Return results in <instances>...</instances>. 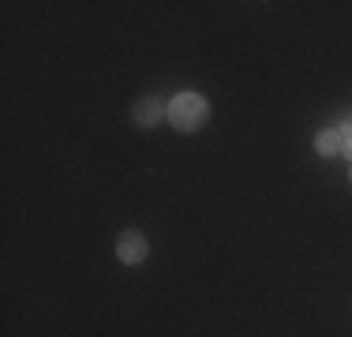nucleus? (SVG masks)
<instances>
[{
    "label": "nucleus",
    "mask_w": 352,
    "mask_h": 337,
    "mask_svg": "<svg viewBox=\"0 0 352 337\" xmlns=\"http://www.w3.org/2000/svg\"><path fill=\"white\" fill-rule=\"evenodd\" d=\"M169 120H173V128H180V131H195L210 120V105H206L203 94H191V90L188 94H176L173 105H169Z\"/></svg>",
    "instance_id": "nucleus-1"
},
{
    "label": "nucleus",
    "mask_w": 352,
    "mask_h": 337,
    "mask_svg": "<svg viewBox=\"0 0 352 337\" xmlns=\"http://www.w3.org/2000/svg\"><path fill=\"white\" fill-rule=\"evenodd\" d=\"M146 251H150L146 236H142V232H135V229L120 232V240H116V255H120V263H128V266L142 263V259H146Z\"/></svg>",
    "instance_id": "nucleus-2"
},
{
    "label": "nucleus",
    "mask_w": 352,
    "mask_h": 337,
    "mask_svg": "<svg viewBox=\"0 0 352 337\" xmlns=\"http://www.w3.org/2000/svg\"><path fill=\"white\" fill-rule=\"evenodd\" d=\"M315 150H318L322 157L341 154V150H345V124H333V128H322V131H318Z\"/></svg>",
    "instance_id": "nucleus-3"
},
{
    "label": "nucleus",
    "mask_w": 352,
    "mask_h": 337,
    "mask_svg": "<svg viewBox=\"0 0 352 337\" xmlns=\"http://www.w3.org/2000/svg\"><path fill=\"white\" fill-rule=\"evenodd\" d=\"M162 113H165V109H162V101H157V98H139L135 101V124H139V128H154V124L162 120Z\"/></svg>",
    "instance_id": "nucleus-4"
},
{
    "label": "nucleus",
    "mask_w": 352,
    "mask_h": 337,
    "mask_svg": "<svg viewBox=\"0 0 352 337\" xmlns=\"http://www.w3.org/2000/svg\"><path fill=\"white\" fill-rule=\"evenodd\" d=\"M345 157H352V124H345V150H341Z\"/></svg>",
    "instance_id": "nucleus-5"
}]
</instances>
